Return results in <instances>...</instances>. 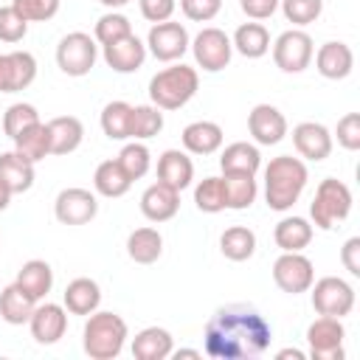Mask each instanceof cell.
<instances>
[{
    "instance_id": "11a10c76",
    "label": "cell",
    "mask_w": 360,
    "mask_h": 360,
    "mask_svg": "<svg viewBox=\"0 0 360 360\" xmlns=\"http://www.w3.org/2000/svg\"><path fill=\"white\" fill-rule=\"evenodd\" d=\"M8 202H11V191L0 183V211H6V208H8Z\"/></svg>"
},
{
    "instance_id": "ee69618b",
    "label": "cell",
    "mask_w": 360,
    "mask_h": 360,
    "mask_svg": "<svg viewBox=\"0 0 360 360\" xmlns=\"http://www.w3.org/2000/svg\"><path fill=\"white\" fill-rule=\"evenodd\" d=\"M62 0H11V8L25 22H48L56 17Z\"/></svg>"
},
{
    "instance_id": "4fadbf2b",
    "label": "cell",
    "mask_w": 360,
    "mask_h": 360,
    "mask_svg": "<svg viewBox=\"0 0 360 360\" xmlns=\"http://www.w3.org/2000/svg\"><path fill=\"white\" fill-rule=\"evenodd\" d=\"M53 214L62 225H87L98 214V200L90 188H62L53 200Z\"/></svg>"
},
{
    "instance_id": "5b68a950",
    "label": "cell",
    "mask_w": 360,
    "mask_h": 360,
    "mask_svg": "<svg viewBox=\"0 0 360 360\" xmlns=\"http://www.w3.org/2000/svg\"><path fill=\"white\" fill-rule=\"evenodd\" d=\"M352 214V188L343 180L323 177L315 188V197L309 202L312 225L321 231H332L338 222H343Z\"/></svg>"
},
{
    "instance_id": "bcb514c9",
    "label": "cell",
    "mask_w": 360,
    "mask_h": 360,
    "mask_svg": "<svg viewBox=\"0 0 360 360\" xmlns=\"http://www.w3.org/2000/svg\"><path fill=\"white\" fill-rule=\"evenodd\" d=\"M335 135H338V143L349 152H357L360 149V112H346L338 127H335Z\"/></svg>"
},
{
    "instance_id": "d6986e66",
    "label": "cell",
    "mask_w": 360,
    "mask_h": 360,
    "mask_svg": "<svg viewBox=\"0 0 360 360\" xmlns=\"http://www.w3.org/2000/svg\"><path fill=\"white\" fill-rule=\"evenodd\" d=\"M104 62L115 73H135L146 62V42H141L135 34H129L112 45H104Z\"/></svg>"
},
{
    "instance_id": "e0dca14e",
    "label": "cell",
    "mask_w": 360,
    "mask_h": 360,
    "mask_svg": "<svg viewBox=\"0 0 360 360\" xmlns=\"http://www.w3.org/2000/svg\"><path fill=\"white\" fill-rule=\"evenodd\" d=\"M292 146L307 160H326L332 152V132L318 121H301L292 127Z\"/></svg>"
},
{
    "instance_id": "f1b7e54d",
    "label": "cell",
    "mask_w": 360,
    "mask_h": 360,
    "mask_svg": "<svg viewBox=\"0 0 360 360\" xmlns=\"http://www.w3.org/2000/svg\"><path fill=\"white\" fill-rule=\"evenodd\" d=\"M127 253L135 264H152L160 259L163 253V236L158 228H135L129 236H127Z\"/></svg>"
},
{
    "instance_id": "7c38bea8",
    "label": "cell",
    "mask_w": 360,
    "mask_h": 360,
    "mask_svg": "<svg viewBox=\"0 0 360 360\" xmlns=\"http://www.w3.org/2000/svg\"><path fill=\"white\" fill-rule=\"evenodd\" d=\"M191 39L183 22L166 20V22H155L146 34V51L158 59V62H177L183 59V53L188 51Z\"/></svg>"
},
{
    "instance_id": "30bf717a",
    "label": "cell",
    "mask_w": 360,
    "mask_h": 360,
    "mask_svg": "<svg viewBox=\"0 0 360 360\" xmlns=\"http://www.w3.org/2000/svg\"><path fill=\"white\" fill-rule=\"evenodd\" d=\"M273 281L281 292L298 295L307 292L315 281V267L301 250H281V256L273 262Z\"/></svg>"
},
{
    "instance_id": "836d02e7",
    "label": "cell",
    "mask_w": 360,
    "mask_h": 360,
    "mask_svg": "<svg viewBox=\"0 0 360 360\" xmlns=\"http://www.w3.org/2000/svg\"><path fill=\"white\" fill-rule=\"evenodd\" d=\"M219 250L231 262H248L256 253V233L248 225H231L219 236Z\"/></svg>"
},
{
    "instance_id": "8d00e7d4",
    "label": "cell",
    "mask_w": 360,
    "mask_h": 360,
    "mask_svg": "<svg viewBox=\"0 0 360 360\" xmlns=\"http://www.w3.org/2000/svg\"><path fill=\"white\" fill-rule=\"evenodd\" d=\"M14 152H20L22 158H28L31 163H39L51 155V141H48V127L42 121H37L34 127L22 129L14 138Z\"/></svg>"
},
{
    "instance_id": "d6a6232c",
    "label": "cell",
    "mask_w": 360,
    "mask_h": 360,
    "mask_svg": "<svg viewBox=\"0 0 360 360\" xmlns=\"http://www.w3.org/2000/svg\"><path fill=\"white\" fill-rule=\"evenodd\" d=\"M273 239L281 250H304L312 242V222L304 217H284L278 219Z\"/></svg>"
},
{
    "instance_id": "4dcf8cb0",
    "label": "cell",
    "mask_w": 360,
    "mask_h": 360,
    "mask_svg": "<svg viewBox=\"0 0 360 360\" xmlns=\"http://www.w3.org/2000/svg\"><path fill=\"white\" fill-rule=\"evenodd\" d=\"M34 307H37V301H34L28 292H22L14 281L0 290V318H3L6 323H11V326L28 323Z\"/></svg>"
},
{
    "instance_id": "8fae6325",
    "label": "cell",
    "mask_w": 360,
    "mask_h": 360,
    "mask_svg": "<svg viewBox=\"0 0 360 360\" xmlns=\"http://www.w3.org/2000/svg\"><path fill=\"white\" fill-rule=\"evenodd\" d=\"M343 338L346 329L340 318L321 315L307 326V346L312 360H343Z\"/></svg>"
},
{
    "instance_id": "2e32d148",
    "label": "cell",
    "mask_w": 360,
    "mask_h": 360,
    "mask_svg": "<svg viewBox=\"0 0 360 360\" xmlns=\"http://www.w3.org/2000/svg\"><path fill=\"white\" fill-rule=\"evenodd\" d=\"M248 132L259 146H276L287 135V118L273 104H256L248 115Z\"/></svg>"
},
{
    "instance_id": "3957f363",
    "label": "cell",
    "mask_w": 360,
    "mask_h": 360,
    "mask_svg": "<svg viewBox=\"0 0 360 360\" xmlns=\"http://www.w3.org/2000/svg\"><path fill=\"white\" fill-rule=\"evenodd\" d=\"M129 338L127 321L115 312H90L82 329V346L90 360H115Z\"/></svg>"
},
{
    "instance_id": "b9f144b4",
    "label": "cell",
    "mask_w": 360,
    "mask_h": 360,
    "mask_svg": "<svg viewBox=\"0 0 360 360\" xmlns=\"http://www.w3.org/2000/svg\"><path fill=\"white\" fill-rule=\"evenodd\" d=\"M278 8L287 22H292L295 28H304L321 17L323 0H278Z\"/></svg>"
},
{
    "instance_id": "52a82bcc",
    "label": "cell",
    "mask_w": 360,
    "mask_h": 360,
    "mask_svg": "<svg viewBox=\"0 0 360 360\" xmlns=\"http://www.w3.org/2000/svg\"><path fill=\"white\" fill-rule=\"evenodd\" d=\"M312 309L318 315L343 318L354 309V287L340 276H323L312 281Z\"/></svg>"
},
{
    "instance_id": "6da1fadb",
    "label": "cell",
    "mask_w": 360,
    "mask_h": 360,
    "mask_svg": "<svg viewBox=\"0 0 360 360\" xmlns=\"http://www.w3.org/2000/svg\"><path fill=\"white\" fill-rule=\"evenodd\" d=\"M273 329L264 315L248 304L219 307L202 332V349L214 360H250L267 352Z\"/></svg>"
},
{
    "instance_id": "db71d44e",
    "label": "cell",
    "mask_w": 360,
    "mask_h": 360,
    "mask_svg": "<svg viewBox=\"0 0 360 360\" xmlns=\"http://www.w3.org/2000/svg\"><path fill=\"white\" fill-rule=\"evenodd\" d=\"M104 8H110V11H118V8H124L129 0H98Z\"/></svg>"
},
{
    "instance_id": "ffe728a7",
    "label": "cell",
    "mask_w": 360,
    "mask_h": 360,
    "mask_svg": "<svg viewBox=\"0 0 360 360\" xmlns=\"http://www.w3.org/2000/svg\"><path fill=\"white\" fill-rule=\"evenodd\" d=\"M312 56H315L318 73H321L323 79H332V82L346 79V76L352 73V68H354V53H352V48H349L346 42H338V39L323 42V45L318 48V53H312Z\"/></svg>"
},
{
    "instance_id": "74e56055",
    "label": "cell",
    "mask_w": 360,
    "mask_h": 360,
    "mask_svg": "<svg viewBox=\"0 0 360 360\" xmlns=\"http://www.w3.org/2000/svg\"><path fill=\"white\" fill-rule=\"evenodd\" d=\"M129 34H132V22H129V17L121 14V11H107V14H101L98 22H96V28H93V39H96L101 48H104V45H112V42L129 37Z\"/></svg>"
},
{
    "instance_id": "f907efd6",
    "label": "cell",
    "mask_w": 360,
    "mask_h": 360,
    "mask_svg": "<svg viewBox=\"0 0 360 360\" xmlns=\"http://www.w3.org/2000/svg\"><path fill=\"white\" fill-rule=\"evenodd\" d=\"M340 262L352 276H360V236H352L340 248Z\"/></svg>"
},
{
    "instance_id": "9c48e42d",
    "label": "cell",
    "mask_w": 360,
    "mask_h": 360,
    "mask_svg": "<svg viewBox=\"0 0 360 360\" xmlns=\"http://www.w3.org/2000/svg\"><path fill=\"white\" fill-rule=\"evenodd\" d=\"M312 53H315L312 37L307 31H301V28H290V31L278 34L276 42H273V62L284 73L307 70L309 62H312Z\"/></svg>"
},
{
    "instance_id": "cb8c5ba5",
    "label": "cell",
    "mask_w": 360,
    "mask_h": 360,
    "mask_svg": "<svg viewBox=\"0 0 360 360\" xmlns=\"http://www.w3.org/2000/svg\"><path fill=\"white\" fill-rule=\"evenodd\" d=\"M158 180L172 186L174 191H183L191 186L194 180V163L186 152L180 149H166L160 158H158Z\"/></svg>"
},
{
    "instance_id": "ba28073f",
    "label": "cell",
    "mask_w": 360,
    "mask_h": 360,
    "mask_svg": "<svg viewBox=\"0 0 360 360\" xmlns=\"http://www.w3.org/2000/svg\"><path fill=\"white\" fill-rule=\"evenodd\" d=\"M191 53H194V62L205 70V73H219L231 65V56H233V45H231V37L222 31V28H202L194 39H191Z\"/></svg>"
},
{
    "instance_id": "ac0fdd59",
    "label": "cell",
    "mask_w": 360,
    "mask_h": 360,
    "mask_svg": "<svg viewBox=\"0 0 360 360\" xmlns=\"http://www.w3.org/2000/svg\"><path fill=\"white\" fill-rule=\"evenodd\" d=\"M177 211H180V191H174L160 180L141 194V214L149 222H169Z\"/></svg>"
},
{
    "instance_id": "7402d4cb",
    "label": "cell",
    "mask_w": 360,
    "mask_h": 360,
    "mask_svg": "<svg viewBox=\"0 0 360 360\" xmlns=\"http://www.w3.org/2000/svg\"><path fill=\"white\" fill-rule=\"evenodd\" d=\"M174 352V338L163 326H146L132 338L135 360H166Z\"/></svg>"
},
{
    "instance_id": "e575fe53",
    "label": "cell",
    "mask_w": 360,
    "mask_h": 360,
    "mask_svg": "<svg viewBox=\"0 0 360 360\" xmlns=\"http://www.w3.org/2000/svg\"><path fill=\"white\" fill-rule=\"evenodd\" d=\"M222 186H225V205L231 211H245L253 205L259 186L253 174H222Z\"/></svg>"
},
{
    "instance_id": "4316f807",
    "label": "cell",
    "mask_w": 360,
    "mask_h": 360,
    "mask_svg": "<svg viewBox=\"0 0 360 360\" xmlns=\"http://www.w3.org/2000/svg\"><path fill=\"white\" fill-rule=\"evenodd\" d=\"M0 183L14 194H22L34 186V163L22 158L20 152H3L0 155Z\"/></svg>"
},
{
    "instance_id": "83f0119b",
    "label": "cell",
    "mask_w": 360,
    "mask_h": 360,
    "mask_svg": "<svg viewBox=\"0 0 360 360\" xmlns=\"http://www.w3.org/2000/svg\"><path fill=\"white\" fill-rule=\"evenodd\" d=\"M14 284H17L22 292H28L34 301H42V298L51 292V287H53V270H51V264L42 262V259H28V262L17 270Z\"/></svg>"
},
{
    "instance_id": "7dc6e473",
    "label": "cell",
    "mask_w": 360,
    "mask_h": 360,
    "mask_svg": "<svg viewBox=\"0 0 360 360\" xmlns=\"http://www.w3.org/2000/svg\"><path fill=\"white\" fill-rule=\"evenodd\" d=\"M222 8V0H180V11L191 22H211Z\"/></svg>"
},
{
    "instance_id": "ab89813d",
    "label": "cell",
    "mask_w": 360,
    "mask_h": 360,
    "mask_svg": "<svg viewBox=\"0 0 360 360\" xmlns=\"http://www.w3.org/2000/svg\"><path fill=\"white\" fill-rule=\"evenodd\" d=\"M115 160L121 163V169L127 172V177H129L132 183L141 180V177L149 172V166H152V155H149L146 143H141V141H129V143H124V149L118 152Z\"/></svg>"
},
{
    "instance_id": "f5cc1de1",
    "label": "cell",
    "mask_w": 360,
    "mask_h": 360,
    "mask_svg": "<svg viewBox=\"0 0 360 360\" xmlns=\"http://www.w3.org/2000/svg\"><path fill=\"white\" fill-rule=\"evenodd\" d=\"M172 357H202V352H197V349H177V352H172Z\"/></svg>"
},
{
    "instance_id": "f35d334b",
    "label": "cell",
    "mask_w": 360,
    "mask_h": 360,
    "mask_svg": "<svg viewBox=\"0 0 360 360\" xmlns=\"http://www.w3.org/2000/svg\"><path fill=\"white\" fill-rule=\"evenodd\" d=\"M163 129V112L155 104H138L132 107V129L129 138L132 141H149Z\"/></svg>"
},
{
    "instance_id": "44dd1931",
    "label": "cell",
    "mask_w": 360,
    "mask_h": 360,
    "mask_svg": "<svg viewBox=\"0 0 360 360\" xmlns=\"http://www.w3.org/2000/svg\"><path fill=\"white\" fill-rule=\"evenodd\" d=\"M45 127H48L51 155H70L84 141V127H82V121L76 115H56Z\"/></svg>"
},
{
    "instance_id": "d4e9b609",
    "label": "cell",
    "mask_w": 360,
    "mask_h": 360,
    "mask_svg": "<svg viewBox=\"0 0 360 360\" xmlns=\"http://www.w3.org/2000/svg\"><path fill=\"white\" fill-rule=\"evenodd\" d=\"M62 304H65V309L70 315H90V312H96L98 304H101V287H98V281H93L87 276L73 278L65 287V292H62Z\"/></svg>"
},
{
    "instance_id": "7bdbcfd3",
    "label": "cell",
    "mask_w": 360,
    "mask_h": 360,
    "mask_svg": "<svg viewBox=\"0 0 360 360\" xmlns=\"http://www.w3.org/2000/svg\"><path fill=\"white\" fill-rule=\"evenodd\" d=\"M37 121H39L37 107H34V104H28V101H17V104H11V107L3 112V132L14 141L22 129L34 127Z\"/></svg>"
},
{
    "instance_id": "8992f818",
    "label": "cell",
    "mask_w": 360,
    "mask_h": 360,
    "mask_svg": "<svg viewBox=\"0 0 360 360\" xmlns=\"http://www.w3.org/2000/svg\"><path fill=\"white\" fill-rule=\"evenodd\" d=\"M96 59H98V45L84 31H70L56 45V65L65 76H73V79L87 76L93 70Z\"/></svg>"
},
{
    "instance_id": "f546056e",
    "label": "cell",
    "mask_w": 360,
    "mask_h": 360,
    "mask_svg": "<svg viewBox=\"0 0 360 360\" xmlns=\"http://www.w3.org/2000/svg\"><path fill=\"white\" fill-rule=\"evenodd\" d=\"M233 51H239L245 59H262L267 51H270V34L262 22H242L236 31H233V39H231Z\"/></svg>"
},
{
    "instance_id": "277c9868",
    "label": "cell",
    "mask_w": 360,
    "mask_h": 360,
    "mask_svg": "<svg viewBox=\"0 0 360 360\" xmlns=\"http://www.w3.org/2000/svg\"><path fill=\"white\" fill-rule=\"evenodd\" d=\"M197 87H200L197 70L177 62V65L158 70L149 79V101L160 110H180L194 98Z\"/></svg>"
},
{
    "instance_id": "c3c4849f",
    "label": "cell",
    "mask_w": 360,
    "mask_h": 360,
    "mask_svg": "<svg viewBox=\"0 0 360 360\" xmlns=\"http://www.w3.org/2000/svg\"><path fill=\"white\" fill-rule=\"evenodd\" d=\"M138 8H141V17L155 25V22L172 20V14L177 8V0H138Z\"/></svg>"
},
{
    "instance_id": "816d5d0a",
    "label": "cell",
    "mask_w": 360,
    "mask_h": 360,
    "mask_svg": "<svg viewBox=\"0 0 360 360\" xmlns=\"http://www.w3.org/2000/svg\"><path fill=\"white\" fill-rule=\"evenodd\" d=\"M276 357H278V360H290V357H292V360H304L307 354H304L301 349H281Z\"/></svg>"
},
{
    "instance_id": "9a60e30c",
    "label": "cell",
    "mask_w": 360,
    "mask_h": 360,
    "mask_svg": "<svg viewBox=\"0 0 360 360\" xmlns=\"http://www.w3.org/2000/svg\"><path fill=\"white\" fill-rule=\"evenodd\" d=\"M37 79V59L28 51L0 53V93H20Z\"/></svg>"
},
{
    "instance_id": "5bb4252c",
    "label": "cell",
    "mask_w": 360,
    "mask_h": 360,
    "mask_svg": "<svg viewBox=\"0 0 360 360\" xmlns=\"http://www.w3.org/2000/svg\"><path fill=\"white\" fill-rule=\"evenodd\" d=\"M28 326H31V338L39 343V346H53L65 338L68 332V309L65 304H53V301H45L34 307L31 318H28Z\"/></svg>"
},
{
    "instance_id": "7a4b0ae2",
    "label": "cell",
    "mask_w": 360,
    "mask_h": 360,
    "mask_svg": "<svg viewBox=\"0 0 360 360\" xmlns=\"http://www.w3.org/2000/svg\"><path fill=\"white\" fill-rule=\"evenodd\" d=\"M309 172L301 158L278 155L264 166V200L273 211H290L307 188Z\"/></svg>"
},
{
    "instance_id": "1f68e13d",
    "label": "cell",
    "mask_w": 360,
    "mask_h": 360,
    "mask_svg": "<svg viewBox=\"0 0 360 360\" xmlns=\"http://www.w3.org/2000/svg\"><path fill=\"white\" fill-rule=\"evenodd\" d=\"M129 186H132V180L127 177V172L121 169L118 160H101V163L96 166V174H93V188H96V194L115 200V197H124V194L129 191Z\"/></svg>"
},
{
    "instance_id": "603a6c76",
    "label": "cell",
    "mask_w": 360,
    "mask_h": 360,
    "mask_svg": "<svg viewBox=\"0 0 360 360\" xmlns=\"http://www.w3.org/2000/svg\"><path fill=\"white\" fill-rule=\"evenodd\" d=\"M219 169H222V174H253L256 177V172L262 169L259 146L248 143V141L228 143L219 155Z\"/></svg>"
},
{
    "instance_id": "484cf974",
    "label": "cell",
    "mask_w": 360,
    "mask_h": 360,
    "mask_svg": "<svg viewBox=\"0 0 360 360\" xmlns=\"http://www.w3.org/2000/svg\"><path fill=\"white\" fill-rule=\"evenodd\" d=\"M180 141H183L186 152H191V155H214L222 146L225 135L217 121H191L183 129Z\"/></svg>"
},
{
    "instance_id": "f6af8a7d",
    "label": "cell",
    "mask_w": 360,
    "mask_h": 360,
    "mask_svg": "<svg viewBox=\"0 0 360 360\" xmlns=\"http://www.w3.org/2000/svg\"><path fill=\"white\" fill-rule=\"evenodd\" d=\"M25 34H28V22L11 6H3L0 8V42L14 45V42H22Z\"/></svg>"
},
{
    "instance_id": "60d3db41",
    "label": "cell",
    "mask_w": 360,
    "mask_h": 360,
    "mask_svg": "<svg viewBox=\"0 0 360 360\" xmlns=\"http://www.w3.org/2000/svg\"><path fill=\"white\" fill-rule=\"evenodd\" d=\"M194 205L202 211V214H219L225 211V186H222V177H205L194 186Z\"/></svg>"
},
{
    "instance_id": "d590c367",
    "label": "cell",
    "mask_w": 360,
    "mask_h": 360,
    "mask_svg": "<svg viewBox=\"0 0 360 360\" xmlns=\"http://www.w3.org/2000/svg\"><path fill=\"white\" fill-rule=\"evenodd\" d=\"M132 129V104L127 101H110L101 110V132L110 141H127Z\"/></svg>"
},
{
    "instance_id": "681fc988",
    "label": "cell",
    "mask_w": 360,
    "mask_h": 360,
    "mask_svg": "<svg viewBox=\"0 0 360 360\" xmlns=\"http://www.w3.org/2000/svg\"><path fill=\"white\" fill-rule=\"evenodd\" d=\"M239 8L245 11V17L250 20H267L278 11V0H239Z\"/></svg>"
}]
</instances>
